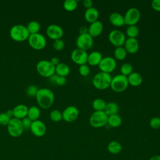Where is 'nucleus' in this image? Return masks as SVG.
<instances>
[{
  "label": "nucleus",
  "instance_id": "f257e3e1",
  "mask_svg": "<svg viewBox=\"0 0 160 160\" xmlns=\"http://www.w3.org/2000/svg\"><path fill=\"white\" fill-rule=\"evenodd\" d=\"M36 98L38 105L41 108L48 109L50 108L54 102V94L51 89L43 88L39 89Z\"/></svg>",
  "mask_w": 160,
  "mask_h": 160
},
{
  "label": "nucleus",
  "instance_id": "f03ea898",
  "mask_svg": "<svg viewBox=\"0 0 160 160\" xmlns=\"http://www.w3.org/2000/svg\"><path fill=\"white\" fill-rule=\"evenodd\" d=\"M112 77L110 74L99 72L94 75L92 79V84L99 90H104L110 87Z\"/></svg>",
  "mask_w": 160,
  "mask_h": 160
},
{
  "label": "nucleus",
  "instance_id": "7ed1b4c3",
  "mask_svg": "<svg viewBox=\"0 0 160 160\" xmlns=\"http://www.w3.org/2000/svg\"><path fill=\"white\" fill-rule=\"evenodd\" d=\"M9 34L15 41L22 42L27 40L30 35L26 26L22 24H16L11 27Z\"/></svg>",
  "mask_w": 160,
  "mask_h": 160
},
{
  "label": "nucleus",
  "instance_id": "20e7f679",
  "mask_svg": "<svg viewBox=\"0 0 160 160\" xmlns=\"http://www.w3.org/2000/svg\"><path fill=\"white\" fill-rule=\"evenodd\" d=\"M129 85L128 78L121 74L112 78L110 87L116 92H121L125 91Z\"/></svg>",
  "mask_w": 160,
  "mask_h": 160
},
{
  "label": "nucleus",
  "instance_id": "39448f33",
  "mask_svg": "<svg viewBox=\"0 0 160 160\" xmlns=\"http://www.w3.org/2000/svg\"><path fill=\"white\" fill-rule=\"evenodd\" d=\"M36 70L41 76L44 78H49L55 74V66L48 60L39 61L36 64Z\"/></svg>",
  "mask_w": 160,
  "mask_h": 160
},
{
  "label": "nucleus",
  "instance_id": "423d86ee",
  "mask_svg": "<svg viewBox=\"0 0 160 160\" xmlns=\"http://www.w3.org/2000/svg\"><path fill=\"white\" fill-rule=\"evenodd\" d=\"M108 116L104 111H94L89 118V124L94 128H101L108 124Z\"/></svg>",
  "mask_w": 160,
  "mask_h": 160
},
{
  "label": "nucleus",
  "instance_id": "0eeeda50",
  "mask_svg": "<svg viewBox=\"0 0 160 160\" xmlns=\"http://www.w3.org/2000/svg\"><path fill=\"white\" fill-rule=\"evenodd\" d=\"M7 128L9 134L14 138L20 136L24 131L21 120L15 118H12L10 119L7 126Z\"/></svg>",
  "mask_w": 160,
  "mask_h": 160
},
{
  "label": "nucleus",
  "instance_id": "6e6552de",
  "mask_svg": "<svg viewBox=\"0 0 160 160\" xmlns=\"http://www.w3.org/2000/svg\"><path fill=\"white\" fill-rule=\"evenodd\" d=\"M28 41L29 46L36 50H41L46 45L45 37L39 32L30 34Z\"/></svg>",
  "mask_w": 160,
  "mask_h": 160
},
{
  "label": "nucleus",
  "instance_id": "1a4fd4ad",
  "mask_svg": "<svg viewBox=\"0 0 160 160\" xmlns=\"http://www.w3.org/2000/svg\"><path fill=\"white\" fill-rule=\"evenodd\" d=\"M141 17V13L138 9L136 8H131L128 9L124 16V24L128 26L136 25L139 21Z\"/></svg>",
  "mask_w": 160,
  "mask_h": 160
},
{
  "label": "nucleus",
  "instance_id": "9d476101",
  "mask_svg": "<svg viewBox=\"0 0 160 160\" xmlns=\"http://www.w3.org/2000/svg\"><path fill=\"white\" fill-rule=\"evenodd\" d=\"M110 42L116 48L122 46L126 39L125 34L121 31L114 29L111 31L108 35Z\"/></svg>",
  "mask_w": 160,
  "mask_h": 160
},
{
  "label": "nucleus",
  "instance_id": "9b49d317",
  "mask_svg": "<svg viewBox=\"0 0 160 160\" xmlns=\"http://www.w3.org/2000/svg\"><path fill=\"white\" fill-rule=\"evenodd\" d=\"M76 44L77 48L87 51L91 48L93 45V38L88 34H79L76 39Z\"/></svg>",
  "mask_w": 160,
  "mask_h": 160
},
{
  "label": "nucleus",
  "instance_id": "f8f14e48",
  "mask_svg": "<svg viewBox=\"0 0 160 160\" xmlns=\"http://www.w3.org/2000/svg\"><path fill=\"white\" fill-rule=\"evenodd\" d=\"M98 66L101 72L110 74L116 68V61L110 56L104 57L102 58Z\"/></svg>",
  "mask_w": 160,
  "mask_h": 160
},
{
  "label": "nucleus",
  "instance_id": "ddd939ff",
  "mask_svg": "<svg viewBox=\"0 0 160 160\" xmlns=\"http://www.w3.org/2000/svg\"><path fill=\"white\" fill-rule=\"evenodd\" d=\"M88 57V54L87 51L80 49L79 48L74 49L71 54V60L75 64L79 66L87 63Z\"/></svg>",
  "mask_w": 160,
  "mask_h": 160
},
{
  "label": "nucleus",
  "instance_id": "4468645a",
  "mask_svg": "<svg viewBox=\"0 0 160 160\" xmlns=\"http://www.w3.org/2000/svg\"><path fill=\"white\" fill-rule=\"evenodd\" d=\"M62 119L68 122H71L77 119L79 116V110L74 106L66 108L62 112Z\"/></svg>",
  "mask_w": 160,
  "mask_h": 160
},
{
  "label": "nucleus",
  "instance_id": "2eb2a0df",
  "mask_svg": "<svg viewBox=\"0 0 160 160\" xmlns=\"http://www.w3.org/2000/svg\"><path fill=\"white\" fill-rule=\"evenodd\" d=\"M63 34L64 31L62 28L58 24H50L48 26L46 29L47 36L53 40L61 39V38L63 36Z\"/></svg>",
  "mask_w": 160,
  "mask_h": 160
},
{
  "label": "nucleus",
  "instance_id": "dca6fc26",
  "mask_svg": "<svg viewBox=\"0 0 160 160\" xmlns=\"http://www.w3.org/2000/svg\"><path fill=\"white\" fill-rule=\"evenodd\" d=\"M30 130L34 136L42 137L46 132V126L42 121L38 119L32 122Z\"/></svg>",
  "mask_w": 160,
  "mask_h": 160
},
{
  "label": "nucleus",
  "instance_id": "f3484780",
  "mask_svg": "<svg viewBox=\"0 0 160 160\" xmlns=\"http://www.w3.org/2000/svg\"><path fill=\"white\" fill-rule=\"evenodd\" d=\"M124 48L126 52L129 54L136 53L139 48L138 41L136 38H127L124 44Z\"/></svg>",
  "mask_w": 160,
  "mask_h": 160
},
{
  "label": "nucleus",
  "instance_id": "a211bd4d",
  "mask_svg": "<svg viewBox=\"0 0 160 160\" xmlns=\"http://www.w3.org/2000/svg\"><path fill=\"white\" fill-rule=\"evenodd\" d=\"M103 24L100 21H96L91 23L88 28V34L93 38L99 36L103 31Z\"/></svg>",
  "mask_w": 160,
  "mask_h": 160
},
{
  "label": "nucleus",
  "instance_id": "6ab92c4d",
  "mask_svg": "<svg viewBox=\"0 0 160 160\" xmlns=\"http://www.w3.org/2000/svg\"><path fill=\"white\" fill-rule=\"evenodd\" d=\"M12 111L14 114V118L21 120L23 118L27 117L28 108L23 104H20L16 105Z\"/></svg>",
  "mask_w": 160,
  "mask_h": 160
},
{
  "label": "nucleus",
  "instance_id": "aec40b11",
  "mask_svg": "<svg viewBox=\"0 0 160 160\" xmlns=\"http://www.w3.org/2000/svg\"><path fill=\"white\" fill-rule=\"evenodd\" d=\"M99 18V11L97 8L92 7L86 10L84 12V19L89 23H92L96 21Z\"/></svg>",
  "mask_w": 160,
  "mask_h": 160
},
{
  "label": "nucleus",
  "instance_id": "412c9836",
  "mask_svg": "<svg viewBox=\"0 0 160 160\" xmlns=\"http://www.w3.org/2000/svg\"><path fill=\"white\" fill-rule=\"evenodd\" d=\"M109 21L110 23L116 27H121L124 25V16L119 12H112L109 15Z\"/></svg>",
  "mask_w": 160,
  "mask_h": 160
},
{
  "label": "nucleus",
  "instance_id": "4be33fe9",
  "mask_svg": "<svg viewBox=\"0 0 160 160\" xmlns=\"http://www.w3.org/2000/svg\"><path fill=\"white\" fill-rule=\"evenodd\" d=\"M102 59V56L98 51H92L88 54L87 63L92 66H98Z\"/></svg>",
  "mask_w": 160,
  "mask_h": 160
},
{
  "label": "nucleus",
  "instance_id": "5701e85b",
  "mask_svg": "<svg viewBox=\"0 0 160 160\" xmlns=\"http://www.w3.org/2000/svg\"><path fill=\"white\" fill-rule=\"evenodd\" d=\"M127 78L129 84L134 87L140 86L143 81L142 76L139 73L136 72H132Z\"/></svg>",
  "mask_w": 160,
  "mask_h": 160
},
{
  "label": "nucleus",
  "instance_id": "b1692460",
  "mask_svg": "<svg viewBox=\"0 0 160 160\" xmlns=\"http://www.w3.org/2000/svg\"><path fill=\"white\" fill-rule=\"evenodd\" d=\"M70 72V68L68 64L64 62H59L55 66V74L58 76L66 77Z\"/></svg>",
  "mask_w": 160,
  "mask_h": 160
},
{
  "label": "nucleus",
  "instance_id": "393cba45",
  "mask_svg": "<svg viewBox=\"0 0 160 160\" xmlns=\"http://www.w3.org/2000/svg\"><path fill=\"white\" fill-rule=\"evenodd\" d=\"M41 111L38 107L36 106H32L28 108L27 117L30 119L32 121L38 120L39 118L40 117Z\"/></svg>",
  "mask_w": 160,
  "mask_h": 160
},
{
  "label": "nucleus",
  "instance_id": "a878e982",
  "mask_svg": "<svg viewBox=\"0 0 160 160\" xmlns=\"http://www.w3.org/2000/svg\"><path fill=\"white\" fill-rule=\"evenodd\" d=\"M108 151L112 154H119L122 150V145L116 141H112L109 142L107 146Z\"/></svg>",
  "mask_w": 160,
  "mask_h": 160
},
{
  "label": "nucleus",
  "instance_id": "bb28decb",
  "mask_svg": "<svg viewBox=\"0 0 160 160\" xmlns=\"http://www.w3.org/2000/svg\"><path fill=\"white\" fill-rule=\"evenodd\" d=\"M104 112L108 116H111L114 114H117L119 112V106L118 104L114 102H110L106 104Z\"/></svg>",
  "mask_w": 160,
  "mask_h": 160
},
{
  "label": "nucleus",
  "instance_id": "cd10ccee",
  "mask_svg": "<svg viewBox=\"0 0 160 160\" xmlns=\"http://www.w3.org/2000/svg\"><path fill=\"white\" fill-rule=\"evenodd\" d=\"M122 118L121 117L117 114H114L108 116V124L109 126L112 128H118L122 123Z\"/></svg>",
  "mask_w": 160,
  "mask_h": 160
},
{
  "label": "nucleus",
  "instance_id": "c85d7f7f",
  "mask_svg": "<svg viewBox=\"0 0 160 160\" xmlns=\"http://www.w3.org/2000/svg\"><path fill=\"white\" fill-rule=\"evenodd\" d=\"M105 101L101 98L95 99L92 103V107L95 111H104L106 106Z\"/></svg>",
  "mask_w": 160,
  "mask_h": 160
},
{
  "label": "nucleus",
  "instance_id": "c756f323",
  "mask_svg": "<svg viewBox=\"0 0 160 160\" xmlns=\"http://www.w3.org/2000/svg\"><path fill=\"white\" fill-rule=\"evenodd\" d=\"M49 81L54 84H56L59 86H64L67 82V79L66 77L60 76L57 75L56 74H53L50 78H49Z\"/></svg>",
  "mask_w": 160,
  "mask_h": 160
},
{
  "label": "nucleus",
  "instance_id": "7c9ffc66",
  "mask_svg": "<svg viewBox=\"0 0 160 160\" xmlns=\"http://www.w3.org/2000/svg\"><path fill=\"white\" fill-rule=\"evenodd\" d=\"M127 54H128V52H126V49L123 46L116 48L114 51V56L115 58L119 61L124 59L126 58Z\"/></svg>",
  "mask_w": 160,
  "mask_h": 160
},
{
  "label": "nucleus",
  "instance_id": "2f4dec72",
  "mask_svg": "<svg viewBox=\"0 0 160 160\" xmlns=\"http://www.w3.org/2000/svg\"><path fill=\"white\" fill-rule=\"evenodd\" d=\"M26 28L30 34H36L39 32L41 29V25L39 22L36 21H31L28 24Z\"/></svg>",
  "mask_w": 160,
  "mask_h": 160
},
{
  "label": "nucleus",
  "instance_id": "473e14b6",
  "mask_svg": "<svg viewBox=\"0 0 160 160\" xmlns=\"http://www.w3.org/2000/svg\"><path fill=\"white\" fill-rule=\"evenodd\" d=\"M139 33V28L136 25L128 26L126 30V34L129 38H136Z\"/></svg>",
  "mask_w": 160,
  "mask_h": 160
},
{
  "label": "nucleus",
  "instance_id": "72a5a7b5",
  "mask_svg": "<svg viewBox=\"0 0 160 160\" xmlns=\"http://www.w3.org/2000/svg\"><path fill=\"white\" fill-rule=\"evenodd\" d=\"M78 7V1L76 0H66L63 2L64 9L69 12L74 11Z\"/></svg>",
  "mask_w": 160,
  "mask_h": 160
},
{
  "label": "nucleus",
  "instance_id": "f704fd0d",
  "mask_svg": "<svg viewBox=\"0 0 160 160\" xmlns=\"http://www.w3.org/2000/svg\"><path fill=\"white\" fill-rule=\"evenodd\" d=\"M132 66L129 62H125L122 64L120 68L121 74L128 77L129 74L132 72Z\"/></svg>",
  "mask_w": 160,
  "mask_h": 160
},
{
  "label": "nucleus",
  "instance_id": "c9c22d12",
  "mask_svg": "<svg viewBox=\"0 0 160 160\" xmlns=\"http://www.w3.org/2000/svg\"><path fill=\"white\" fill-rule=\"evenodd\" d=\"M49 118L54 122H59L62 119V112L58 109H54L51 111L49 114Z\"/></svg>",
  "mask_w": 160,
  "mask_h": 160
},
{
  "label": "nucleus",
  "instance_id": "e433bc0d",
  "mask_svg": "<svg viewBox=\"0 0 160 160\" xmlns=\"http://www.w3.org/2000/svg\"><path fill=\"white\" fill-rule=\"evenodd\" d=\"M65 44L64 41L62 39H58L54 40L53 43H52V46L54 49L58 51H60L62 50L64 48Z\"/></svg>",
  "mask_w": 160,
  "mask_h": 160
},
{
  "label": "nucleus",
  "instance_id": "4c0bfd02",
  "mask_svg": "<svg viewBox=\"0 0 160 160\" xmlns=\"http://www.w3.org/2000/svg\"><path fill=\"white\" fill-rule=\"evenodd\" d=\"M78 71H79V74L83 77L88 76L89 74L90 73V68L87 64H84L79 66Z\"/></svg>",
  "mask_w": 160,
  "mask_h": 160
},
{
  "label": "nucleus",
  "instance_id": "58836bf2",
  "mask_svg": "<svg viewBox=\"0 0 160 160\" xmlns=\"http://www.w3.org/2000/svg\"><path fill=\"white\" fill-rule=\"evenodd\" d=\"M149 126L151 128L157 129L160 128V118L153 117L149 121Z\"/></svg>",
  "mask_w": 160,
  "mask_h": 160
},
{
  "label": "nucleus",
  "instance_id": "ea45409f",
  "mask_svg": "<svg viewBox=\"0 0 160 160\" xmlns=\"http://www.w3.org/2000/svg\"><path fill=\"white\" fill-rule=\"evenodd\" d=\"M39 89L35 85H31L28 87L26 89V93L28 96L30 97H36Z\"/></svg>",
  "mask_w": 160,
  "mask_h": 160
},
{
  "label": "nucleus",
  "instance_id": "a19ab883",
  "mask_svg": "<svg viewBox=\"0 0 160 160\" xmlns=\"http://www.w3.org/2000/svg\"><path fill=\"white\" fill-rule=\"evenodd\" d=\"M11 118H9L6 112L0 113V125L8 126Z\"/></svg>",
  "mask_w": 160,
  "mask_h": 160
},
{
  "label": "nucleus",
  "instance_id": "79ce46f5",
  "mask_svg": "<svg viewBox=\"0 0 160 160\" xmlns=\"http://www.w3.org/2000/svg\"><path fill=\"white\" fill-rule=\"evenodd\" d=\"M32 122V121L30 119H29L28 117H26L22 119H21V122H22L24 129H26V130L30 129Z\"/></svg>",
  "mask_w": 160,
  "mask_h": 160
},
{
  "label": "nucleus",
  "instance_id": "37998d69",
  "mask_svg": "<svg viewBox=\"0 0 160 160\" xmlns=\"http://www.w3.org/2000/svg\"><path fill=\"white\" fill-rule=\"evenodd\" d=\"M151 7L158 12H160V0H153L151 2Z\"/></svg>",
  "mask_w": 160,
  "mask_h": 160
},
{
  "label": "nucleus",
  "instance_id": "c03bdc74",
  "mask_svg": "<svg viewBox=\"0 0 160 160\" xmlns=\"http://www.w3.org/2000/svg\"><path fill=\"white\" fill-rule=\"evenodd\" d=\"M84 7L88 9L92 7V1L91 0H84L82 2Z\"/></svg>",
  "mask_w": 160,
  "mask_h": 160
},
{
  "label": "nucleus",
  "instance_id": "a18cd8bd",
  "mask_svg": "<svg viewBox=\"0 0 160 160\" xmlns=\"http://www.w3.org/2000/svg\"><path fill=\"white\" fill-rule=\"evenodd\" d=\"M49 61L51 62L52 64H53L54 66H56L59 63V59L58 57L54 56L52 58H51V59L49 60Z\"/></svg>",
  "mask_w": 160,
  "mask_h": 160
},
{
  "label": "nucleus",
  "instance_id": "49530a36",
  "mask_svg": "<svg viewBox=\"0 0 160 160\" xmlns=\"http://www.w3.org/2000/svg\"><path fill=\"white\" fill-rule=\"evenodd\" d=\"M79 34H84L88 33V28L84 26H81L79 30Z\"/></svg>",
  "mask_w": 160,
  "mask_h": 160
},
{
  "label": "nucleus",
  "instance_id": "de8ad7c7",
  "mask_svg": "<svg viewBox=\"0 0 160 160\" xmlns=\"http://www.w3.org/2000/svg\"><path fill=\"white\" fill-rule=\"evenodd\" d=\"M6 114L8 115V116L9 118H14V114H13V111L12 109H9L6 111Z\"/></svg>",
  "mask_w": 160,
  "mask_h": 160
},
{
  "label": "nucleus",
  "instance_id": "09e8293b",
  "mask_svg": "<svg viewBox=\"0 0 160 160\" xmlns=\"http://www.w3.org/2000/svg\"><path fill=\"white\" fill-rule=\"evenodd\" d=\"M149 160H160V156L154 155V156H152Z\"/></svg>",
  "mask_w": 160,
  "mask_h": 160
},
{
  "label": "nucleus",
  "instance_id": "8fccbe9b",
  "mask_svg": "<svg viewBox=\"0 0 160 160\" xmlns=\"http://www.w3.org/2000/svg\"><path fill=\"white\" fill-rule=\"evenodd\" d=\"M159 31H160V29H159Z\"/></svg>",
  "mask_w": 160,
  "mask_h": 160
},
{
  "label": "nucleus",
  "instance_id": "3c124183",
  "mask_svg": "<svg viewBox=\"0 0 160 160\" xmlns=\"http://www.w3.org/2000/svg\"><path fill=\"white\" fill-rule=\"evenodd\" d=\"M159 118H160V116H159Z\"/></svg>",
  "mask_w": 160,
  "mask_h": 160
}]
</instances>
